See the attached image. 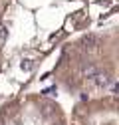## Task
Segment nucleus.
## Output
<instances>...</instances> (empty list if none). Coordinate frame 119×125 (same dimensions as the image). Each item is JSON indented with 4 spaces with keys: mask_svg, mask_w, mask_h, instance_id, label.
Wrapping results in <instances>:
<instances>
[{
    "mask_svg": "<svg viewBox=\"0 0 119 125\" xmlns=\"http://www.w3.org/2000/svg\"><path fill=\"white\" fill-rule=\"evenodd\" d=\"M81 46H83V50L91 52V50H95L97 46H99V38H97L95 34H87V36L81 38Z\"/></svg>",
    "mask_w": 119,
    "mask_h": 125,
    "instance_id": "nucleus-1",
    "label": "nucleus"
},
{
    "mask_svg": "<svg viewBox=\"0 0 119 125\" xmlns=\"http://www.w3.org/2000/svg\"><path fill=\"white\" fill-rule=\"evenodd\" d=\"M91 80H93V83H95L97 87H105V85H109V75H107V73L97 72V73L91 77Z\"/></svg>",
    "mask_w": 119,
    "mask_h": 125,
    "instance_id": "nucleus-2",
    "label": "nucleus"
},
{
    "mask_svg": "<svg viewBox=\"0 0 119 125\" xmlns=\"http://www.w3.org/2000/svg\"><path fill=\"white\" fill-rule=\"evenodd\" d=\"M97 73V68L93 66V64H87V66H83V77H87V80H91V77Z\"/></svg>",
    "mask_w": 119,
    "mask_h": 125,
    "instance_id": "nucleus-3",
    "label": "nucleus"
},
{
    "mask_svg": "<svg viewBox=\"0 0 119 125\" xmlns=\"http://www.w3.org/2000/svg\"><path fill=\"white\" fill-rule=\"evenodd\" d=\"M6 36H8V30H6V26H0V48L4 46V42H6Z\"/></svg>",
    "mask_w": 119,
    "mask_h": 125,
    "instance_id": "nucleus-4",
    "label": "nucleus"
},
{
    "mask_svg": "<svg viewBox=\"0 0 119 125\" xmlns=\"http://www.w3.org/2000/svg\"><path fill=\"white\" fill-rule=\"evenodd\" d=\"M34 68V64H32V62H30V60H26V62H22V70H26V72H30V70H32Z\"/></svg>",
    "mask_w": 119,
    "mask_h": 125,
    "instance_id": "nucleus-5",
    "label": "nucleus"
},
{
    "mask_svg": "<svg viewBox=\"0 0 119 125\" xmlns=\"http://www.w3.org/2000/svg\"><path fill=\"white\" fill-rule=\"evenodd\" d=\"M4 123V115H0V125H2Z\"/></svg>",
    "mask_w": 119,
    "mask_h": 125,
    "instance_id": "nucleus-6",
    "label": "nucleus"
}]
</instances>
